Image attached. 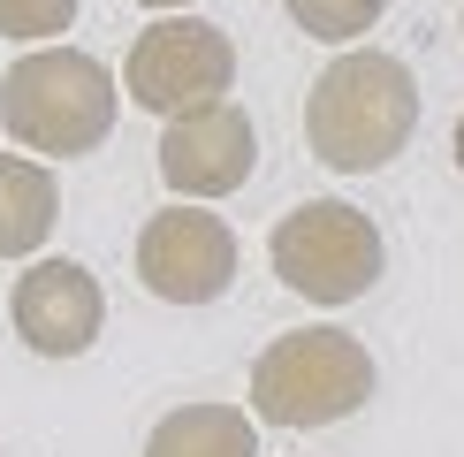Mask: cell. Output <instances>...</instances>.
<instances>
[{
    "label": "cell",
    "mask_w": 464,
    "mask_h": 457,
    "mask_svg": "<svg viewBox=\"0 0 464 457\" xmlns=\"http://www.w3.org/2000/svg\"><path fill=\"white\" fill-rule=\"evenodd\" d=\"M419 130V76L381 46H351L320 69L304 100V145L335 176H373L389 168Z\"/></svg>",
    "instance_id": "6da1fadb"
},
{
    "label": "cell",
    "mask_w": 464,
    "mask_h": 457,
    "mask_svg": "<svg viewBox=\"0 0 464 457\" xmlns=\"http://www.w3.org/2000/svg\"><path fill=\"white\" fill-rule=\"evenodd\" d=\"M122 107V84L100 53L84 46H38L0 76V122L24 152L46 160H76V152H100Z\"/></svg>",
    "instance_id": "7a4b0ae2"
},
{
    "label": "cell",
    "mask_w": 464,
    "mask_h": 457,
    "mask_svg": "<svg viewBox=\"0 0 464 457\" xmlns=\"http://www.w3.org/2000/svg\"><path fill=\"white\" fill-rule=\"evenodd\" d=\"M373 351L351 328H297L251 358V419L266 427H335L373 396Z\"/></svg>",
    "instance_id": "3957f363"
},
{
    "label": "cell",
    "mask_w": 464,
    "mask_h": 457,
    "mask_svg": "<svg viewBox=\"0 0 464 457\" xmlns=\"http://www.w3.org/2000/svg\"><path fill=\"white\" fill-rule=\"evenodd\" d=\"M266 259H275L282 290H297L313 305H351V297H365L381 282L389 244H381L373 214H358V206H343V199H313V206H289L275 221Z\"/></svg>",
    "instance_id": "277c9868"
},
{
    "label": "cell",
    "mask_w": 464,
    "mask_h": 457,
    "mask_svg": "<svg viewBox=\"0 0 464 457\" xmlns=\"http://www.w3.org/2000/svg\"><path fill=\"white\" fill-rule=\"evenodd\" d=\"M228 84H237V46H228V31L206 24V15H160V24H145L130 38L122 92H130V107L160 114V122L221 107Z\"/></svg>",
    "instance_id": "5b68a950"
},
{
    "label": "cell",
    "mask_w": 464,
    "mask_h": 457,
    "mask_svg": "<svg viewBox=\"0 0 464 457\" xmlns=\"http://www.w3.org/2000/svg\"><path fill=\"white\" fill-rule=\"evenodd\" d=\"M138 282L160 305H214L228 297L237 282V228L206 206H160L145 228H138Z\"/></svg>",
    "instance_id": "8992f818"
},
{
    "label": "cell",
    "mask_w": 464,
    "mask_h": 457,
    "mask_svg": "<svg viewBox=\"0 0 464 457\" xmlns=\"http://www.w3.org/2000/svg\"><path fill=\"white\" fill-rule=\"evenodd\" d=\"M8 320L38 358H84L107 328V290L84 259H38L15 275Z\"/></svg>",
    "instance_id": "52a82bcc"
},
{
    "label": "cell",
    "mask_w": 464,
    "mask_h": 457,
    "mask_svg": "<svg viewBox=\"0 0 464 457\" xmlns=\"http://www.w3.org/2000/svg\"><path fill=\"white\" fill-rule=\"evenodd\" d=\"M251 160H259V130H251V114L237 100L198 107V114H183V122L160 130V183L176 190V199H190V206L244 190Z\"/></svg>",
    "instance_id": "ba28073f"
},
{
    "label": "cell",
    "mask_w": 464,
    "mask_h": 457,
    "mask_svg": "<svg viewBox=\"0 0 464 457\" xmlns=\"http://www.w3.org/2000/svg\"><path fill=\"white\" fill-rule=\"evenodd\" d=\"M62 221V183L46 160L0 152V259H31Z\"/></svg>",
    "instance_id": "9c48e42d"
},
{
    "label": "cell",
    "mask_w": 464,
    "mask_h": 457,
    "mask_svg": "<svg viewBox=\"0 0 464 457\" xmlns=\"http://www.w3.org/2000/svg\"><path fill=\"white\" fill-rule=\"evenodd\" d=\"M145 457H259V427L244 404H176L145 434Z\"/></svg>",
    "instance_id": "30bf717a"
},
{
    "label": "cell",
    "mask_w": 464,
    "mask_h": 457,
    "mask_svg": "<svg viewBox=\"0 0 464 457\" xmlns=\"http://www.w3.org/2000/svg\"><path fill=\"white\" fill-rule=\"evenodd\" d=\"M282 8H289L297 31L327 38V46H351V38H365L381 15H389V0H282Z\"/></svg>",
    "instance_id": "8fae6325"
},
{
    "label": "cell",
    "mask_w": 464,
    "mask_h": 457,
    "mask_svg": "<svg viewBox=\"0 0 464 457\" xmlns=\"http://www.w3.org/2000/svg\"><path fill=\"white\" fill-rule=\"evenodd\" d=\"M84 0H0V38H62Z\"/></svg>",
    "instance_id": "7c38bea8"
},
{
    "label": "cell",
    "mask_w": 464,
    "mask_h": 457,
    "mask_svg": "<svg viewBox=\"0 0 464 457\" xmlns=\"http://www.w3.org/2000/svg\"><path fill=\"white\" fill-rule=\"evenodd\" d=\"M138 8H152V15H176V8H183V0H138Z\"/></svg>",
    "instance_id": "4fadbf2b"
},
{
    "label": "cell",
    "mask_w": 464,
    "mask_h": 457,
    "mask_svg": "<svg viewBox=\"0 0 464 457\" xmlns=\"http://www.w3.org/2000/svg\"><path fill=\"white\" fill-rule=\"evenodd\" d=\"M450 152H457V168H464V114H457V138H450Z\"/></svg>",
    "instance_id": "5bb4252c"
},
{
    "label": "cell",
    "mask_w": 464,
    "mask_h": 457,
    "mask_svg": "<svg viewBox=\"0 0 464 457\" xmlns=\"http://www.w3.org/2000/svg\"><path fill=\"white\" fill-rule=\"evenodd\" d=\"M457 24H464V15H457Z\"/></svg>",
    "instance_id": "9a60e30c"
}]
</instances>
